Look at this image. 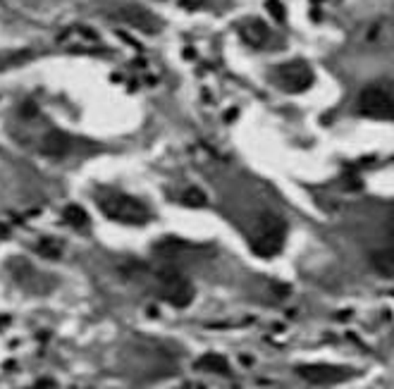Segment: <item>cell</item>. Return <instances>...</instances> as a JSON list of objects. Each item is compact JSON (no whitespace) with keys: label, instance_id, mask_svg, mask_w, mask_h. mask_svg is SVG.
I'll return each mask as SVG.
<instances>
[{"label":"cell","instance_id":"obj_12","mask_svg":"<svg viewBox=\"0 0 394 389\" xmlns=\"http://www.w3.org/2000/svg\"><path fill=\"white\" fill-rule=\"evenodd\" d=\"M62 220H65L72 229H79V232L89 229V215H86V210L77 203L65 205V210H62Z\"/></svg>","mask_w":394,"mask_h":389},{"label":"cell","instance_id":"obj_7","mask_svg":"<svg viewBox=\"0 0 394 389\" xmlns=\"http://www.w3.org/2000/svg\"><path fill=\"white\" fill-rule=\"evenodd\" d=\"M297 373L302 375L306 382L311 385H337V382H344L354 375V370L342 368V366H330V363H309V366H299Z\"/></svg>","mask_w":394,"mask_h":389},{"label":"cell","instance_id":"obj_10","mask_svg":"<svg viewBox=\"0 0 394 389\" xmlns=\"http://www.w3.org/2000/svg\"><path fill=\"white\" fill-rule=\"evenodd\" d=\"M239 34H241V39L249 43V46L261 48L263 43L268 41L270 31H268V27H265L263 22H258V20H249V22H244L241 27H239Z\"/></svg>","mask_w":394,"mask_h":389},{"label":"cell","instance_id":"obj_4","mask_svg":"<svg viewBox=\"0 0 394 389\" xmlns=\"http://www.w3.org/2000/svg\"><path fill=\"white\" fill-rule=\"evenodd\" d=\"M359 112L373 120H394V105L387 84H371L359 96Z\"/></svg>","mask_w":394,"mask_h":389},{"label":"cell","instance_id":"obj_11","mask_svg":"<svg viewBox=\"0 0 394 389\" xmlns=\"http://www.w3.org/2000/svg\"><path fill=\"white\" fill-rule=\"evenodd\" d=\"M371 263L383 277H394V246L375 251L371 256Z\"/></svg>","mask_w":394,"mask_h":389},{"label":"cell","instance_id":"obj_5","mask_svg":"<svg viewBox=\"0 0 394 389\" xmlns=\"http://www.w3.org/2000/svg\"><path fill=\"white\" fill-rule=\"evenodd\" d=\"M273 79L287 93H302L314 84V70L304 60H289L285 65L275 67Z\"/></svg>","mask_w":394,"mask_h":389},{"label":"cell","instance_id":"obj_16","mask_svg":"<svg viewBox=\"0 0 394 389\" xmlns=\"http://www.w3.org/2000/svg\"><path fill=\"white\" fill-rule=\"evenodd\" d=\"M265 8H268V12H270V15H273L277 22H285L287 12H285V5L280 3V0H268V3H265Z\"/></svg>","mask_w":394,"mask_h":389},{"label":"cell","instance_id":"obj_14","mask_svg":"<svg viewBox=\"0 0 394 389\" xmlns=\"http://www.w3.org/2000/svg\"><path fill=\"white\" fill-rule=\"evenodd\" d=\"M36 253L48 261H58L62 256V246H60V241H55V239H41L36 244Z\"/></svg>","mask_w":394,"mask_h":389},{"label":"cell","instance_id":"obj_15","mask_svg":"<svg viewBox=\"0 0 394 389\" xmlns=\"http://www.w3.org/2000/svg\"><path fill=\"white\" fill-rule=\"evenodd\" d=\"M205 193L201 189H196V186H189L184 193H182V203L189 205V208H203L205 205Z\"/></svg>","mask_w":394,"mask_h":389},{"label":"cell","instance_id":"obj_9","mask_svg":"<svg viewBox=\"0 0 394 389\" xmlns=\"http://www.w3.org/2000/svg\"><path fill=\"white\" fill-rule=\"evenodd\" d=\"M70 148H72V141L62 131H51L41 141V153L51 155V158H62L65 153H70Z\"/></svg>","mask_w":394,"mask_h":389},{"label":"cell","instance_id":"obj_3","mask_svg":"<svg viewBox=\"0 0 394 389\" xmlns=\"http://www.w3.org/2000/svg\"><path fill=\"white\" fill-rule=\"evenodd\" d=\"M158 285H160V297L172 304L174 309H186V306L193 301V287L191 282L179 273L177 268L165 265L160 268L158 273Z\"/></svg>","mask_w":394,"mask_h":389},{"label":"cell","instance_id":"obj_13","mask_svg":"<svg viewBox=\"0 0 394 389\" xmlns=\"http://www.w3.org/2000/svg\"><path fill=\"white\" fill-rule=\"evenodd\" d=\"M198 370H208V373H217V375H229V363L225 356L220 354H205L196 361Z\"/></svg>","mask_w":394,"mask_h":389},{"label":"cell","instance_id":"obj_8","mask_svg":"<svg viewBox=\"0 0 394 389\" xmlns=\"http://www.w3.org/2000/svg\"><path fill=\"white\" fill-rule=\"evenodd\" d=\"M58 43L62 48L79 50V53H91L98 46V34L89 27H70L58 36Z\"/></svg>","mask_w":394,"mask_h":389},{"label":"cell","instance_id":"obj_1","mask_svg":"<svg viewBox=\"0 0 394 389\" xmlns=\"http://www.w3.org/2000/svg\"><path fill=\"white\" fill-rule=\"evenodd\" d=\"M98 208L103 210V215L108 220H115V222L122 225H146L151 220V213L139 198L120 191L101 193L98 196Z\"/></svg>","mask_w":394,"mask_h":389},{"label":"cell","instance_id":"obj_2","mask_svg":"<svg viewBox=\"0 0 394 389\" xmlns=\"http://www.w3.org/2000/svg\"><path fill=\"white\" fill-rule=\"evenodd\" d=\"M285 237H287V225L282 217L265 215L261 220L258 229L251 237V251L261 258H273L277 256L285 246Z\"/></svg>","mask_w":394,"mask_h":389},{"label":"cell","instance_id":"obj_6","mask_svg":"<svg viewBox=\"0 0 394 389\" xmlns=\"http://www.w3.org/2000/svg\"><path fill=\"white\" fill-rule=\"evenodd\" d=\"M112 17L124 22V24H129L131 29L143 31V34H158V31H160V20H158V17H155L153 12H148L146 8L134 5V3L117 5V8L112 10Z\"/></svg>","mask_w":394,"mask_h":389}]
</instances>
